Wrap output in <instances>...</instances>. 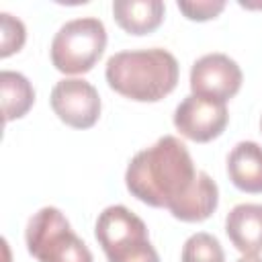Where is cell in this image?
Masks as SVG:
<instances>
[{"mask_svg":"<svg viewBox=\"0 0 262 262\" xmlns=\"http://www.w3.org/2000/svg\"><path fill=\"white\" fill-rule=\"evenodd\" d=\"M27 39L25 25L8 12L0 14V57H8L23 49Z\"/></svg>","mask_w":262,"mask_h":262,"instance_id":"9a60e30c","label":"cell"},{"mask_svg":"<svg viewBox=\"0 0 262 262\" xmlns=\"http://www.w3.org/2000/svg\"><path fill=\"white\" fill-rule=\"evenodd\" d=\"M237 262H262V258H258V256H242Z\"/></svg>","mask_w":262,"mask_h":262,"instance_id":"e0dca14e","label":"cell"},{"mask_svg":"<svg viewBox=\"0 0 262 262\" xmlns=\"http://www.w3.org/2000/svg\"><path fill=\"white\" fill-rule=\"evenodd\" d=\"M178 8L190 20H211L225 8V2H178Z\"/></svg>","mask_w":262,"mask_h":262,"instance_id":"2e32d148","label":"cell"},{"mask_svg":"<svg viewBox=\"0 0 262 262\" xmlns=\"http://www.w3.org/2000/svg\"><path fill=\"white\" fill-rule=\"evenodd\" d=\"M25 242L37 262H94L88 246L55 207H43L29 219Z\"/></svg>","mask_w":262,"mask_h":262,"instance_id":"3957f363","label":"cell"},{"mask_svg":"<svg viewBox=\"0 0 262 262\" xmlns=\"http://www.w3.org/2000/svg\"><path fill=\"white\" fill-rule=\"evenodd\" d=\"M242 70L225 53H209L199 57L190 68V90L217 102H227L242 88Z\"/></svg>","mask_w":262,"mask_h":262,"instance_id":"8992f818","label":"cell"},{"mask_svg":"<svg viewBox=\"0 0 262 262\" xmlns=\"http://www.w3.org/2000/svg\"><path fill=\"white\" fill-rule=\"evenodd\" d=\"M0 94H2L4 123L25 117L35 102V90L31 82L23 74L10 70H4L0 74Z\"/></svg>","mask_w":262,"mask_h":262,"instance_id":"4fadbf2b","label":"cell"},{"mask_svg":"<svg viewBox=\"0 0 262 262\" xmlns=\"http://www.w3.org/2000/svg\"><path fill=\"white\" fill-rule=\"evenodd\" d=\"M260 129H262V119H260Z\"/></svg>","mask_w":262,"mask_h":262,"instance_id":"ac0fdd59","label":"cell"},{"mask_svg":"<svg viewBox=\"0 0 262 262\" xmlns=\"http://www.w3.org/2000/svg\"><path fill=\"white\" fill-rule=\"evenodd\" d=\"M225 233L233 248L244 256L262 252V205H235L225 219Z\"/></svg>","mask_w":262,"mask_h":262,"instance_id":"9c48e42d","label":"cell"},{"mask_svg":"<svg viewBox=\"0 0 262 262\" xmlns=\"http://www.w3.org/2000/svg\"><path fill=\"white\" fill-rule=\"evenodd\" d=\"M219 203V188L207 172H196L190 188L168 209L176 219L184 223H199L213 215Z\"/></svg>","mask_w":262,"mask_h":262,"instance_id":"30bf717a","label":"cell"},{"mask_svg":"<svg viewBox=\"0 0 262 262\" xmlns=\"http://www.w3.org/2000/svg\"><path fill=\"white\" fill-rule=\"evenodd\" d=\"M166 14V6L160 0H117L113 2V16L117 25L129 35L154 33Z\"/></svg>","mask_w":262,"mask_h":262,"instance_id":"7c38bea8","label":"cell"},{"mask_svg":"<svg viewBox=\"0 0 262 262\" xmlns=\"http://www.w3.org/2000/svg\"><path fill=\"white\" fill-rule=\"evenodd\" d=\"M229 121L225 102L203 96H186L174 111V127L190 141L207 143L219 137Z\"/></svg>","mask_w":262,"mask_h":262,"instance_id":"ba28073f","label":"cell"},{"mask_svg":"<svg viewBox=\"0 0 262 262\" xmlns=\"http://www.w3.org/2000/svg\"><path fill=\"white\" fill-rule=\"evenodd\" d=\"M182 262H225L223 248L211 233H194L182 246Z\"/></svg>","mask_w":262,"mask_h":262,"instance_id":"5bb4252c","label":"cell"},{"mask_svg":"<svg viewBox=\"0 0 262 262\" xmlns=\"http://www.w3.org/2000/svg\"><path fill=\"white\" fill-rule=\"evenodd\" d=\"M96 239L108 262H160L145 223L123 205H111L98 215Z\"/></svg>","mask_w":262,"mask_h":262,"instance_id":"277c9868","label":"cell"},{"mask_svg":"<svg viewBox=\"0 0 262 262\" xmlns=\"http://www.w3.org/2000/svg\"><path fill=\"white\" fill-rule=\"evenodd\" d=\"M51 108L68 127L90 129L100 117V96L90 82L66 78L51 90Z\"/></svg>","mask_w":262,"mask_h":262,"instance_id":"52a82bcc","label":"cell"},{"mask_svg":"<svg viewBox=\"0 0 262 262\" xmlns=\"http://www.w3.org/2000/svg\"><path fill=\"white\" fill-rule=\"evenodd\" d=\"M196 170L186 145L174 135L137 151L125 172L127 190L149 207L170 209L194 182Z\"/></svg>","mask_w":262,"mask_h":262,"instance_id":"6da1fadb","label":"cell"},{"mask_svg":"<svg viewBox=\"0 0 262 262\" xmlns=\"http://www.w3.org/2000/svg\"><path fill=\"white\" fill-rule=\"evenodd\" d=\"M106 29L94 16L66 23L51 41V63L61 74H86L102 57Z\"/></svg>","mask_w":262,"mask_h":262,"instance_id":"5b68a950","label":"cell"},{"mask_svg":"<svg viewBox=\"0 0 262 262\" xmlns=\"http://www.w3.org/2000/svg\"><path fill=\"white\" fill-rule=\"evenodd\" d=\"M176 57L160 47L119 51L106 61L108 86L135 102H158L178 84Z\"/></svg>","mask_w":262,"mask_h":262,"instance_id":"7a4b0ae2","label":"cell"},{"mask_svg":"<svg viewBox=\"0 0 262 262\" xmlns=\"http://www.w3.org/2000/svg\"><path fill=\"white\" fill-rule=\"evenodd\" d=\"M227 174L244 192H262V147L256 141H239L227 156Z\"/></svg>","mask_w":262,"mask_h":262,"instance_id":"8fae6325","label":"cell"}]
</instances>
